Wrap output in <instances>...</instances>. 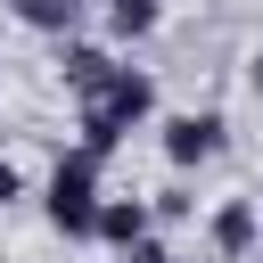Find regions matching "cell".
<instances>
[{
	"label": "cell",
	"mask_w": 263,
	"mask_h": 263,
	"mask_svg": "<svg viewBox=\"0 0 263 263\" xmlns=\"http://www.w3.org/2000/svg\"><path fill=\"white\" fill-rule=\"evenodd\" d=\"M205 140H214V123H173V156H197Z\"/></svg>",
	"instance_id": "6da1fadb"
},
{
	"label": "cell",
	"mask_w": 263,
	"mask_h": 263,
	"mask_svg": "<svg viewBox=\"0 0 263 263\" xmlns=\"http://www.w3.org/2000/svg\"><path fill=\"white\" fill-rule=\"evenodd\" d=\"M8 189H16V173H8V164H0V197H8Z\"/></svg>",
	"instance_id": "7a4b0ae2"
}]
</instances>
